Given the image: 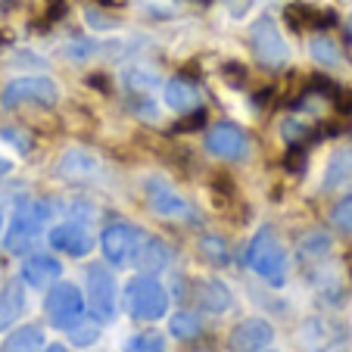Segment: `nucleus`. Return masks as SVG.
<instances>
[{
    "label": "nucleus",
    "mask_w": 352,
    "mask_h": 352,
    "mask_svg": "<svg viewBox=\"0 0 352 352\" xmlns=\"http://www.w3.org/2000/svg\"><path fill=\"white\" fill-rule=\"evenodd\" d=\"M166 107L175 109V113H193L199 109V87L193 85L187 75H175L166 85Z\"/></svg>",
    "instance_id": "f3484780"
},
{
    "label": "nucleus",
    "mask_w": 352,
    "mask_h": 352,
    "mask_svg": "<svg viewBox=\"0 0 352 352\" xmlns=\"http://www.w3.org/2000/svg\"><path fill=\"white\" fill-rule=\"evenodd\" d=\"M156 81H160V78H156L153 69H146V66H128L125 69V85L131 87V91H138V94L153 91Z\"/></svg>",
    "instance_id": "cd10ccee"
},
{
    "label": "nucleus",
    "mask_w": 352,
    "mask_h": 352,
    "mask_svg": "<svg viewBox=\"0 0 352 352\" xmlns=\"http://www.w3.org/2000/svg\"><path fill=\"white\" fill-rule=\"evenodd\" d=\"M0 228H3V215H0Z\"/></svg>",
    "instance_id": "c9c22d12"
},
{
    "label": "nucleus",
    "mask_w": 352,
    "mask_h": 352,
    "mask_svg": "<svg viewBox=\"0 0 352 352\" xmlns=\"http://www.w3.org/2000/svg\"><path fill=\"white\" fill-rule=\"evenodd\" d=\"M7 172H10V162L3 160V156H0V178H3V175H7Z\"/></svg>",
    "instance_id": "473e14b6"
},
{
    "label": "nucleus",
    "mask_w": 352,
    "mask_h": 352,
    "mask_svg": "<svg viewBox=\"0 0 352 352\" xmlns=\"http://www.w3.org/2000/svg\"><path fill=\"white\" fill-rule=\"evenodd\" d=\"M50 219V203H41V199H25L19 203L13 221H10L7 231V250L10 253H22L28 243L41 234V228Z\"/></svg>",
    "instance_id": "39448f33"
},
{
    "label": "nucleus",
    "mask_w": 352,
    "mask_h": 352,
    "mask_svg": "<svg viewBox=\"0 0 352 352\" xmlns=\"http://www.w3.org/2000/svg\"><path fill=\"white\" fill-rule=\"evenodd\" d=\"M193 352H203V349H193Z\"/></svg>",
    "instance_id": "e433bc0d"
},
{
    "label": "nucleus",
    "mask_w": 352,
    "mask_h": 352,
    "mask_svg": "<svg viewBox=\"0 0 352 352\" xmlns=\"http://www.w3.org/2000/svg\"><path fill=\"white\" fill-rule=\"evenodd\" d=\"M25 103H38V107H56L60 103V85L44 75H22L13 78L3 94H0V107L3 109H19Z\"/></svg>",
    "instance_id": "7ed1b4c3"
},
{
    "label": "nucleus",
    "mask_w": 352,
    "mask_h": 352,
    "mask_svg": "<svg viewBox=\"0 0 352 352\" xmlns=\"http://www.w3.org/2000/svg\"><path fill=\"white\" fill-rule=\"evenodd\" d=\"M0 138H3V140H13V146L19 150V153H28V146H32V140H28L22 131H16V128H3V131H0Z\"/></svg>",
    "instance_id": "2f4dec72"
},
{
    "label": "nucleus",
    "mask_w": 352,
    "mask_h": 352,
    "mask_svg": "<svg viewBox=\"0 0 352 352\" xmlns=\"http://www.w3.org/2000/svg\"><path fill=\"white\" fill-rule=\"evenodd\" d=\"M140 240H144V234H140L134 225L116 221V225H109L107 231L100 234L103 259H107L109 265H128V262H134V253H138Z\"/></svg>",
    "instance_id": "0eeeda50"
},
{
    "label": "nucleus",
    "mask_w": 352,
    "mask_h": 352,
    "mask_svg": "<svg viewBox=\"0 0 352 352\" xmlns=\"http://www.w3.org/2000/svg\"><path fill=\"white\" fill-rule=\"evenodd\" d=\"M312 134V125L309 122H302V119H284L280 122V138L287 140V144H302V140Z\"/></svg>",
    "instance_id": "c85d7f7f"
},
{
    "label": "nucleus",
    "mask_w": 352,
    "mask_h": 352,
    "mask_svg": "<svg viewBox=\"0 0 352 352\" xmlns=\"http://www.w3.org/2000/svg\"><path fill=\"white\" fill-rule=\"evenodd\" d=\"M299 340L306 352H349V337L331 318H309L299 327Z\"/></svg>",
    "instance_id": "6e6552de"
},
{
    "label": "nucleus",
    "mask_w": 352,
    "mask_h": 352,
    "mask_svg": "<svg viewBox=\"0 0 352 352\" xmlns=\"http://www.w3.org/2000/svg\"><path fill=\"white\" fill-rule=\"evenodd\" d=\"M250 47H253L256 60L268 69L287 66V60H290V47H287L284 34H280L278 22L272 16H262V19L253 22V28H250Z\"/></svg>",
    "instance_id": "20e7f679"
},
{
    "label": "nucleus",
    "mask_w": 352,
    "mask_h": 352,
    "mask_svg": "<svg viewBox=\"0 0 352 352\" xmlns=\"http://www.w3.org/2000/svg\"><path fill=\"white\" fill-rule=\"evenodd\" d=\"M197 302L203 312L221 315L231 309V290L219 278H206V280H199V287H197Z\"/></svg>",
    "instance_id": "6ab92c4d"
},
{
    "label": "nucleus",
    "mask_w": 352,
    "mask_h": 352,
    "mask_svg": "<svg viewBox=\"0 0 352 352\" xmlns=\"http://www.w3.org/2000/svg\"><path fill=\"white\" fill-rule=\"evenodd\" d=\"M66 331H69V340H72L75 346H94L100 340V331H103V327H100L97 315H78Z\"/></svg>",
    "instance_id": "5701e85b"
},
{
    "label": "nucleus",
    "mask_w": 352,
    "mask_h": 352,
    "mask_svg": "<svg viewBox=\"0 0 352 352\" xmlns=\"http://www.w3.org/2000/svg\"><path fill=\"white\" fill-rule=\"evenodd\" d=\"M299 253L306 256V259H321V256L331 253V237L324 231H309L299 243Z\"/></svg>",
    "instance_id": "bb28decb"
},
{
    "label": "nucleus",
    "mask_w": 352,
    "mask_h": 352,
    "mask_svg": "<svg viewBox=\"0 0 352 352\" xmlns=\"http://www.w3.org/2000/svg\"><path fill=\"white\" fill-rule=\"evenodd\" d=\"M144 197H146V206L153 209L160 219L168 221H178V219H190V206L187 199L168 184L166 178H146L144 181Z\"/></svg>",
    "instance_id": "9d476101"
},
{
    "label": "nucleus",
    "mask_w": 352,
    "mask_h": 352,
    "mask_svg": "<svg viewBox=\"0 0 352 352\" xmlns=\"http://www.w3.org/2000/svg\"><path fill=\"white\" fill-rule=\"evenodd\" d=\"M60 175L66 181H75V184H87V181H97L100 178V162L97 156H91L87 150H66L60 160Z\"/></svg>",
    "instance_id": "4468645a"
},
{
    "label": "nucleus",
    "mask_w": 352,
    "mask_h": 352,
    "mask_svg": "<svg viewBox=\"0 0 352 352\" xmlns=\"http://www.w3.org/2000/svg\"><path fill=\"white\" fill-rule=\"evenodd\" d=\"M199 256L206 262H212V265H228V259H231V250H228V243L221 237H199Z\"/></svg>",
    "instance_id": "393cba45"
},
{
    "label": "nucleus",
    "mask_w": 352,
    "mask_h": 352,
    "mask_svg": "<svg viewBox=\"0 0 352 352\" xmlns=\"http://www.w3.org/2000/svg\"><path fill=\"white\" fill-rule=\"evenodd\" d=\"M50 246L66 256H72V259H85L94 250V237L78 221H63V225H56L54 231H50Z\"/></svg>",
    "instance_id": "ddd939ff"
},
{
    "label": "nucleus",
    "mask_w": 352,
    "mask_h": 352,
    "mask_svg": "<svg viewBox=\"0 0 352 352\" xmlns=\"http://www.w3.org/2000/svg\"><path fill=\"white\" fill-rule=\"evenodd\" d=\"M125 309L134 321H160L168 312V293L153 274H138L125 284Z\"/></svg>",
    "instance_id": "f03ea898"
},
{
    "label": "nucleus",
    "mask_w": 352,
    "mask_h": 352,
    "mask_svg": "<svg viewBox=\"0 0 352 352\" xmlns=\"http://www.w3.org/2000/svg\"><path fill=\"white\" fill-rule=\"evenodd\" d=\"M131 352H166V340L160 333H138L131 343Z\"/></svg>",
    "instance_id": "c756f323"
},
{
    "label": "nucleus",
    "mask_w": 352,
    "mask_h": 352,
    "mask_svg": "<svg viewBox=\"0 0 352 352\" xmlns=\"http://www.w3.org/2000/svg\"><path fill=\"white\" fill-rule=\"evenodd\" d=\"M41 352H66V346H60V343H54V346H47V349H41Z\"/></svg>",
    "instance_id": "72a5a7b5"
},
{
    "label": "nucleus",
    "mask_w": 352,
    "mask_h": 352,
    "mask_svg": "<svg viewBox=\"0 0 352 352\" xmlns=\"http://www.w3.org/2000/svg\"><path fill=\"white\" fill-rule=\"evenodd\" d=\"M206 150L225 162H240L250 156V138H246V131L240 125H234V122H219V125H212L206 134Z\"/></svg>",
    "instance_id": "1a4fd4ad"
},
{
    "label": "nucleus",
    "mask_w": 352,
    "mask_h": 352,
    "mask_svg": "<svg viewBox=\"0 0 352 352\" xmlns=\"http://www.w3.org/2000/svg\"><path fill=\"white\" fill-rule=\"evenodd\" d=\"M168 331H172V337H178V340H197L199 337V318L190 312H175L172 318H168Z\"/></svg>",
    "instance_id": "a878e982"
},
{
    "label": "nucleus",
    "mask_w": 352,
    "mask_h": 352,
    "mask_svg": "<svg viewBox=\"0 0 352 352\" xmlns=\"http://www.w3.org/2000/svg\"><path fill=\"white\" fill-rule=\"evenodd\" d=\"M309 50H312V56L321 63V66H327V69H340V66H343V54L337 50V44H333L331 38H312Z\"/></svg>",
    "instance_id": "b1692460"
},
{
    "label": "nucleus",
    "mask_w": 352,
    "mask_h": 352,
    "mask_svg": "<svg viewBox=\"0 0 352 352\" xmlns=\"http://www.w3.org/2000/svg\"><path fill=\"white\" fill-rule=\"evenodd\" d=\"M349 41H352V22H349Z\"/></svg>",
    "instance_id": "f704fd0d"
},
{
    "label": "nucleus",
    "mask_w": 352,
    "mask_h": 352,
    "mask_svg": "<svg viewBox=\"0 0 352 352\" xmlns=\"http://www.w3.org/2000/svg\"><path fill=\"white\" fill-rule=\"evenodd\" d=\"M246 268L272 287H280L287 280V268H290L287 253L272 228H259L253 234V240L246 243Z\"/></svg>",
    "instance_id": "f257e3e1"
},
{
    "label": "nucleus",
    "mask_w": 352,
    "mask_h": 352,
    "mask_svg": "<svg viewBox=\"0 0 352 352\" xmlns=\"http://www.w3.org/2000/svg\"><path fill=\"white\" fill-rule=\"evenodd\" d=\"M87 302H91L94 315L103 321L116 318V302H119V287L109 268L91 265L87 268Z\"/></svg>",
    "instance_id": "9b49d317"
},
{
    "label": "nucleus",
    "mask_w": 352,
    "mask_h": 352,
    "mask_svg": "<svg viewBox=\"0 0 352 352\" xmlns=\"http://www.w3.org/2000/svg\"><path fill=\"white\" fill-rule=\"evenodd\" d=\"M25 312V293H22L19 280H10L3 290H0V333L10 331L16 321Z\"/></svg>",
    "instance_id": "412c9836"
},
{
    "label": "nucleus",
    "mask_w": 352,
    "mask_h": 352,
    "mask_svg": "<svg viewBox=\"0 0 352 352\" xmlns=\"http://www.w3.org/2000/svg\"><path fill=\"white\" fill-rule=\"evenodd\" d=\"M44 312L54 327H69L85 312V296L75 284H50L44 296Z\"/></svg>",
    "instance_id": "423d86ee"
},
{
    "label": "nucleus",
    "mask_w": 352,
    "mask_h": 352,
    "mask_svg": "<svg viewBox=\"0 0 352 352\" xmlns=\"http://www.w3.org/2000/svg\"><path fill=\"white\" fill-rule=\"evenodd\" d=\"M321 184H324V190H340V187L352 184V146L333 150L324 166V181Z\"/></svg>",
    "instance_id": "aec40b11"
},
{
    "label": "nucleus",
    "mask_w": 352,
    "mask_h": 352,
    "mask_svg": "<svg viewBox=\"0 0 352 352\" xmlns=\"http://www.w3.org/2000/svg\"><path fill=\"white\" fill-rule=\"evenodd\" d=\"M41 349H44V331H41L38 324L16 327V331L3 340V346H0V352H41Z\"/></svg>",
    "instance_id": "4be33fe9"
},
{
    "label": "nucleus",
    "mask_w": 352,
    "mask_h": 352,
    "mask_svg": "<svg viewBox=\"0 0 352 352\" xmlns=\"http://www.w3.org/2000/svg\"><path fill=\"white\" fill-rule=\"evenodd\" d=\"M274 340V327L265 318H243L228 337V346L234 352H262Z\"/></svg>",
    "instance_id": "f8f14e48"
},
{
    "label": "nucleus",
    "mask_w": 352,
    "mask_h": 352,
    "mask_svg": "<svg viewBox=\"0 0 352 352\" xmlns=\"http://www.w3.org/2000/svg\"><path fill=\"white\" fill-rule=\"evenodd\" d=\"M172 259H175L172 246L162 243L160 237H144L138 246V253H134V265H138L144 274L166 272V268L172 265Z\"/></svg>",
    "instance_id": "2eb2a0df"
},
{
    "label": "nucleus",
    "mask_w": 352,
    "mask_h": 352,
    "mask_svg": "<svg viewBox=\"0 0 352 352\" xmlns=\"http://www.w3.org/2000/svg\"><path fill=\"white\" fill-rule=\"evenodd\" d=\"M331 219H333V225H337L340 231H352V197L340 199L337 206H333Z\"/></svg>",
    "instance_id": "7c9ffc66"
},
{
    "label": "nucleus",
    "mask_w": 352,
    "mask_h": 352,
    "mask_svg": "<svg viewBox=\"0 0 352 352\" xmlns=\"http://www.w3.org/2000/svg\"><path fill=\"white\" fill-rule=\"evenodd\" d=\"M284 19L290 22L293 28H331L337 22V16L331 10L312 7V3H290L284 10Z\"/></svg>",
    "instance_id": "a211bd4d"
},
{
    "label": "nucleus",
    "mask_w": 352,
    "mask_h": 352,
    "mask_svg": "<svg viewBox=\"0 0 352 352\" xmlns=\"http://www.w3.org/2000/svg\"><path fill=\"white\" fill-rule=\"evenodd\" d=\"M60 272H63V265L47 253L28 256V259L22 262V280H25L28 287H34V290H47V287L60 278Z\"/></svg>",
    "instance_id": "dca6fc26"
}]
</instances>
